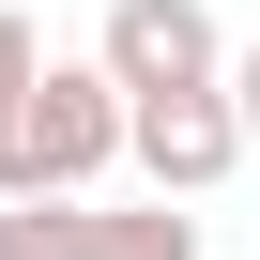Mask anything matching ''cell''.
<instances>
[{
    "instance_id": "6da1fadb",
    "label": "cell",
    "mask_w": 260,
    "mask_h": 260,
    "mask_svg": "<svg viewBox=\"0 0 260 260\" xmlns=\"http://www.w3.org/2000/svg\"><path fill=\"white\" fill-rule=\"evenodd\" d=\"M122 122L138 107H122L92 61H46L16 107H0V199H92L122 169Z\"/></svg>"
},
{
    "instance_id": "7a4b0ae2",
    "label": "cell",
    "mask_w": 260,
    "mask_h": 260,
    "mask_svg": "<svg viewBox=\"0 0 260 260\" xmlns=\"http://www.w3.org/2000/svg\"><path fill=\"white\" fill-rule=\"evenodd\" d=\"M92 77H107L122 107L230 92V31H214V0H107V31H92Z\"/></svg>"
},
{
    "instance_id": "3957f363",
    "label": "cell",
    "mask_w": 260,
    "mask_h": 260,
    "mask_svg": "<svg viewBox=\"0 0 260 260\" xmlns=\"http://www.w3.org/2000/svg\"><path fill=\"white\" fill-rule=\"evenodd\" d=\"M0 260H199L184 199H0Z\"/></svg>"
},
{
    "instance_id": "277c9868",
    "label": "cell",
    "mask_w": 260,
    "mask_h": 260,
    "mask_svg": "<svg viewBox=\"0 0 260 260\" xmlns=\"http://www.w3.org/2000/svg\"><path fill=\"white\" fill-rule=\"evenodd\" d=\"M122 153H138V184H153V199H184V214H199V199L245 169V107H230V92H169V107L122 122Z\"/></svg>"
},
{
    "instance_id": "5b68a950",
    "label": "cell",
    "mask_w": 260,
    "mask_h": 260,
    "mask_svg": "<svg viewBox=\"0 0 260 260\" xmlns=\"http://www.w3.org/2000/svg\"><path fill=\"white\" fill-rule=\"evenodd\" d=\"M31 77H46V31H31V16H16V0H0V107H16V92H31Z\"/></svg>"
},
{
    "instance_id": "8992f818",
    "label": "cell",
    "mask_w": 260,
    "mask_h": 260,
    "mask_svg": "<svg viewBox=\"0 0 260 260\" xmlns=\"http://www.w3.org/2000/svg\"><path fill=\"white\" fill-rule=\"evenodd\" d=\"M230 107H245V153H260V46L230 61Z\"/></svg>"
}]
</instances>
